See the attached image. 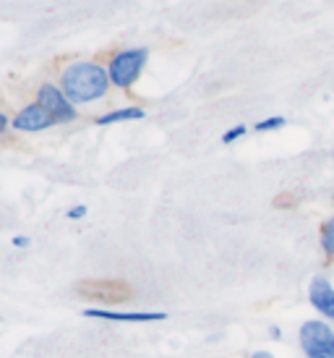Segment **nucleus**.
<instances>
[{"mask_svg": "<svg viewBox=\"0 0 334 358\" xmlns=\"http://www.w3.org/2000/svg\"><path fill=\"white\" fill-rule=\"evenodd\" d=\"M110 73L99 63H73L60 76V90L71 102H94L110 90Z\"/></svg>", "mask_w": 334, "mask_h": 358, "instance_id": "f257e3e1", "label": "nucleus"}, {"mask_svg": "<svg viewBox=\"0 0 334 358\" xmlns=\"http://www.w3.org/2000/svg\"><path fill=\"white\" fill-rule=\"evenodd\" d=\"M300 350L308 358H334V329L326 319H308L298 332Z\"/></svg>", "mask_w": 334, "mask_h": 358, "instance_id": "f03ea898", "label": "nucleus"}, {"mask_svg": "<svg viewBox=\"0 0 334 358\" xmlns=\"http://www.w3.org/2000/svg\"><path fill=\"white\" fill-rule=\"evenodd\" d=\"M147 58H149L147 48H133V50L118 52L108 66L110 81H112L115 87H120V90H128V87L138 79V73L144 69Z\"/></svg>", "mask_w": 334, "mask_h": 358, "instance_id": "7ed1b4c3", "label": "nucleus"}, {"mask_svg": "<svg viewBox=\"0 0 334 358\" xmlns=\"http://www.w3.org/2000/svg\"><path fill=\"white\" fill-rule=\"evenodd\" d=\"M37 105L42 110H48L58 123H71V120H76V115H79L76 108H73V102L55 84H42L40 92H37Z\"/></svg>", "mask_w": 334, "mask_h": 358, "instance_id": "20e7f679", "label": "nucleus"}, {"mask_svg": "<svg viewBox=\"0 0 334 358\" xmlns=\"http://www.w3.org/2000/svg\"><path fill=\"white\" fill-rule=\"evenodd\" d=\"M308 301L311 306L326 319L334 322V285L326 278H314L308 285Z\"/></svg>", "mask_w": 334, "mask_h": 358, "instance_id": "39448f33", "label": "nucleus"}, {"mask_svg": "<svg viewBox=\"0 0 334 358\" xmlns=\"http://www.w3.org/2000/svg\"><path fill=\"white\" fill-rule=\"evenodd\" d=\"M55 123H58V120L52 118L48 110H42L40 105L34 102V105H27V108L13 118V129L34 134V131H45V129H50V126H55Z\"/></svg>", "mask_w": 334, "mask_h": 358, "instance_id": "423d86ee", "label": "nucleus"}, {"mask_svg": "<svg viewBox=\"0 0 334 358\" xmlns=\"http://www.w3.org/2000/svg\"><path fill=\"white\" fill-rule=\"evenodd\" d=\"M84 314L92 319H108V322H162V319H167L165 311H112V308H87Z\"/></svg>", "mask_w": 334, "mask_h": 358, "instance_id": "0eeeda50", "label": "nucleus"}, {"mask_svg": "<svg viewBox=\"0 0 334 358\" xmlns=\"http://www.w3.org/2000/svg\"><path fill=\"white\" fill-rule=\"evenodd\" d=\"M76 290L89 293L92 299L99 301H128V296H131V288L123 285V282H115V280H108V282H79Z\"/></svg>", "mask_w": 334, "mask_h": 358, "instance_id": "6e6552de", "label": "nucleus"}, {"mask_svg": "<svg viewBox=\"0 0 334 358\" xmlns=\"http://www.w3.org/2000/svg\"><path fill=\"white\" fill-rule=\"evenodd\" d=\"M141 118H144V110L141 108H120L108 113V115H99L97 126H110V123H120V120H141Z\"/></svg>", "mask_w": 334, "mask_h": 358, "instance_id": "1a4fd4ad", "label": "nucleus"}, {"mask_svg": "<svg viewBox=\"0 0 334 358\" xmlns=\"http://www.w3.org/2000/svg\"><path fill=\"white\" fill-rule=\"evenodd\" d=\"M321 251L326 259H334V217H329L321 225Z\"/></svg>", "mask_w": 334, "mask_h": 358, "instance_id": "9d476101", "label": "nucleus"}, {"mask_svg": "<svg viewBox=\"0 0 334 358\" xmlns=\"http://www.w3.org/2000/svg\"><path fill=\"white\" fill-rule=\"evenodd\" d=\"M287 120L282 118V115H275V118H266V120H259L254 129L259 131V134H264V131H277V129H282Z\"/></svg>", "mask_w": 334, "mask_h": 358, "instance_id": "9b49d317", "label": "nucleus"}, {"mask_svg": "<svg viewBox=\"0 0 334 358\" xmlns=\"http://www.w3.org/2000/svg\"><path fill=\"white\" fill-rule=\"evenodd\" d=\"M246 126H243V123H240V126H233V129L230 131H225V134H222V144H233V141H238L240 139V136H246Z\"/></svg>", "mask_w": 334, "mask_h": 358, "instance_id": "f8f14e48", "label": "nucleus"}, {"mask_svg": "<svg viewBox=\"0 0 334 358\" xmlns=\"http://www.w3.org/2000/svg\"><path fill=\"white\" fill-rule=\"evenodd\" d=\"M87 212H89V209L84 207V204H76V207H71V209H68V220H81V217H87Z\"/></svg>", "mask_w": 334, "mask_h": 358, "instance_id": "ddd939ff", "label": "nucleus"}, {"mask_svg": "<svg viewBox=\"0 0 334 358\" xmlns=\"http://www.w3.org/2000/svg\"><path fill=\"white\" fill-rule=\"evenodd\" d=\"M10 243H13L16 249H27V246L31 243V238H29V236H13V241H10Z\"/></svg>", "mask_w": 334, "mask_h": 358, "instance_id": "4468645a", "label": "nucleus"}, {"mask_svg": "<svg viewBox=\"0 0 334 358\" xmlns=\"http://www.w3.org/2000/svg\"><path fill=\"white\" fill-rule=\"evenodd\" d=\"M269 338H272V340H279V338H282V329L277 327V324H272V327H269Z\"/></svg>", "mask_w": 334, "mask_h": 358, "instance_id": "2eb2a0df", "label": "nucleus"}, {"mask_svg": "<svg viewBox=\"0 0 334 358\" xmlns=\"http://www.w3.org/2000/svg\"><path fill=\"white\" fill-rule=\"evenodd\" d=\"M6 129H8V115H6L3 110H0V134H3Z\"/></svg>", "mask_w": 334, "mask_h": 358, "instance_id": "dca6fc26", "label": "nucleus"}, {"mask_svg": "<svg viewBox=\"0 0 334 358\" xmlns=\"http://www.w3.org/2000/svg\"><path fill=\"white\" fill-rule=\"evenodd\" d=\"M251 358H275L269 350H256V353H251Z\"/></svg>", "mask_w": 334, "mask_h": 358, "instance_id": "f3484780", "label": "nucleus"}]
</instances>
